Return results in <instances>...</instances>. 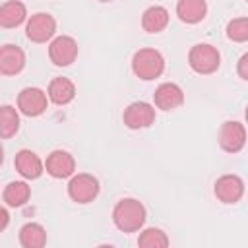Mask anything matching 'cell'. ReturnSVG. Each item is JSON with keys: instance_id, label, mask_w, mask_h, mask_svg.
I'll return each mask as SVG.
<instances>
[{"instance_id": "6da1fadb", "label": "cell", "mask_w": 248, "mask_h": 248, "mask_svg": "<svg viewBox=\"0 0 248 248\" xmlns=\"http://www.w3.org/2000/svg\"><path fill=\"white\" fill-rule=\"evenodd\" d=\"M112 221L122 232H136L145 223V207L140 200L122 198L112 209Z\"/></svg>"}, {"instance_id": "7a4b0ae2", "label": "cell", "mask_w": 248, "mask_h": 248, "mask_svg": "<svg viewBox=\"0 0 248 248\" xmlns=\"http://www.w3.org/2000/svg\"><path fill=\"white\" fill-rule=\"evenodd\" d=\"M132 70L140 79H155L165 70V58L155 48H140L132 58Z\"/></svg>"}, {"instance_id": "3957f363", "label": "cell", "mask_w": 248, "mask_h": 248, "mask_svg": "<svg viewBox=\"0 0 248 248\" xmlns=\"http://www.w3.org/2000/svg\"><path fill=\"white\" fill-rule=\"evenodd\" d=\"M188 64L196 74L207 76V74L217 72V68L221 64V56H219V50L215 46H211L207 43H200V45H194L190 48Z\"/></svg>"}, {"instance_id": "277c9868", "label": "cell", "mask_w": 248, "mask_h": 248, "mask_svg": "<svg viewBox=\"0 0 248 248\" xmlns=\"http://www.w3.org/2000/svg\"><path fill=\"white\" fill-rule=\"evenodd\" d=\"M99 194V180L93 174L79 172L68 182V196L76 203H89Z\"/></svg>"}, {"instance_id": "5b68a950", "label": "cell", "mask_w": 248, "mask_h": 248, "mask_svg": "<svg viewBox=\"0 0 248 248\" xmlns=\"http://www.w3.org/2000/svg\"><path fill=\"white\" fill-rule=\"evenodd\" d=\"M54 33H56V21L50 14L45 12L33 14L25 25V35L33 43H46L48 39H52Z\"/></svg>"}, {"instance_id": "8992f818", "label": "cell", "mask_w": 248, "mask_h": 248, "mask_svg": "<svg viewBox=\"0 0 248 248\" xmlns=\"http://www.w3.org/2000/svg\"><path fill=\"white\" fill-rule=\"evenodd\" d=\"M48 56L54 66H70L78 58V43L74 37L60 35L48 46Z\"/></svg>"}, {"instance_id": "52a82bcc", "label": "cell", "mask_w": 248, "mask_h": 248, "mask_svg": "<svg viewBox=\"0 0 248 248\" xmlns=\"http://www.w3.org/2000/svg\"><path fill=\"white\" fill-rule=\"evenodd\" d=\"M122 118H124V124L130 130L147 128V126H151L155 122V108L145 101H136V103L126 107Z\"/></svg>"}, {"instance_id": "ba28073f", "label": "cell", "mask_w": 248, "mask_h": 248, "mask_svg": "<svg viewBox=\"0 0 248 248\" xmlns=\"http://www.w3.org/2000/svg\"><path fill=\"white\" fill-rule=\"evenodd\" d=\"M246 143L244 124L236 120H227L219 130V145L227 153H238Z\"/></svg>"}, {"instance_id": "9c48e42d", "label": "cell", "mask_w": 248, "mask_h": 248, "mask_svg": "<svg viewBox=\"0 0 248 248\" xmlns=\"http://www.w3.org/2000/svg\"><path fill=\"white\" fill-rule=\"evenodd\" d=\"M213 192L223 203H236L244 196V182L236 174H223L215 180Z\"/></svg>"}, {"instance_id": "30bf717a", "label": "cell", "mask_w": 248, "mask_h": 248, "mask_svg": "<svg viewBox=\"0 0 248 248\" xmlns=\"http://www.w3.org/2000/svg\"><path fill=\"white\" fill-rule=\"evenodd\" d=\"M17 108L25 116H39L46 110V93L39 87H25L17 95Z\"/></svg>"}, {"instance_id": "8fae6325", "label": "cell", "mask_w": 248, "mask_h": 248, "mask_svg": "<svg viewBox=\"0 0 248 248\" xmlns=\"http://www.w3.org/2000/svg\"><path fill=\"white\" fill-rule=\"evenodd\" d=\"M45 169L52 178H68L74 174L76 170V161L68 151L62 149H54L46 161H45Z\"/></svg>"}, {"instance_id": "7c38bea8", "label": "cell", "mask_w": 248, "mask_h": 248, "mask_svg": "<svg viewBox=\"0 0 248 248\" xmlns=\"http://www.w3.org/2000/svg\"><path fill=\"white\" fill-rule=\"evenodd\" d=\"M155 107L161 110H174L184 103V91L176 83H161L153 93Z\"/></svg>"}, {"instance_id": "4fadbf2b", "label": "cell", "mask_w": 248, "mask_h": 248, "mask_svg": "<svg viewBox=\"0 0 248 248\" xmlns=\"http://www.w3.org/2000/svg\"><path fill=\"white\" fill-rule=\"evenodd\" d=\"M14 165H16V170L23 176V178H29V180H35L43 174V161L39 159V155L31 149H21L16 153V159H14Z\"/></svg>"}, {"instance_id": "5bb4252c", "label": "cell", "mask_w": 248, "mask_h": 248, "mask_svg": "<svg viewBox=\"0 0 248 248\" xmlns=\"http://www.w3.org/2000/svg\"><path fill=\"white\" fill-rule=\"evenodd\" d=\"M25 66V52L16 45H4L0 48V72L4 76L19 74Z\"/></svg>"}, {"instance_id": "9a60e30c", "label": "cell", "mask_w": 248, "mask_h": 248, "mask_svg": "<svg viewBox=\"0 0 248 248\" xmlns=\"http://www.w3.org/2000/svg\"><path fill=\"white\" fill-rule=\"evenodd\" d=\"M76 97V85L68 78H54L48 83V99L54 105H68Z\"/></svg>"}, {"instance_id": "2e32d148", "label": "cell", "mask_w": 248, "mask_h": 248, "mask_svg": "<svg viewBox=\"0 0 248 248\" xmlns=\"http://www.w3.org/2000/svg\"><path fill=\"white\" fill-rule=\"evenodd\" d=\"M207 14L205 0H178L176 2V16L184 23H200Z\"/></svg>"}, {"instance_id": "e0dca14e", "label": "cell", "mask_w": 248, "mask_h": 248, "mask_svg": "<svg viewBox=\"0 0 248 248\" xmlns=\"http://www.w3.org/2000/svg\"><path fill=\"white\" fill-rule=\"evenodd\" d=\"M25 17H27V10H25L23 2H19V0H8L0 8V25L6 29L21 25L25 21Z\"/></svg>"}, {"instance_id": "ac0fdd59", "label": "cell", "mask_w": 248, "mask_h": 248, "mask_svg": "<svg viewBox=\"0 0 248 248\" xmlns=\"http://www.w3.org/2000/svg\"><path fill=\"white\" fill-rule=\"evenodd\" d=\"M169 25V12L163 6H149L141 16V27L147 33H159Z\"/></svg>"}, {"instance_id": "d6986e66", "label": "cell", "mask_w": 248, "mask_h": 248, "mask_svg": "<svg viewBox=\"0 0 248 248\" xmlns=\"http://www.w3.org/2000/svg\"><path fill=\"white\" fill-rule=\"evenodd\" d=\"M19 244L23 248H43L46 244V231L39 223H25L19 229Z\"/></svg>"}, {"instance_id": "ffe728a7", "label": "cell", "mask_w": 248, "mask_h": 248, "mask_svg": "<svg viewBox=\"0 0 248 248\" xmlns=\"http://www.w3.org/2000/svg\"><path fill=\"white\" fill-rule=\"evenodd\" d=\"M29 196H31V188L27 186V182H21V180L10 182L2 192V200L10 207H19V205L27 203Z\"/></svg>"}, {"instance_id": "44dd1931", "label": "cell", "mask_w": 248, "mask_h": 248, "mask_svg": "<svg viewBox=\"0 0 248 248\" xmlns=\"http://www.w3.org/2000/svg\"><path fill=\"white\" fill-rule=\"evenodd\" d=\"M19 128V116L16 112L14 107L10 105H4L2 110H0V134L2 138H12Z\"/></svg>"}, {"instance_id": "7402d4cb", "label": "cell", "mask_w": 248, "mask_h": 248, "mask_svg": "<svg viewBox=\"0 0 248 248\" xmlns=\"http://www.w3.org/2000/svg\"><path fill=\"white\" fill-rule=\"evenodd\" d=\"M138 246H141V248H167L169 238L161 229L149 227V229L141 231V234L138 238Z\"/></svg>"}, {"instance_id": "603a6c76", "label": "cell", "mask_w": 248, "mask_h": 248, "mask_svg": "<svg viewBox=\"0 0 248 248\" xmlns=\"http://www.w3.org/2000/svg\"><path fill=\"white\" fill-rule=\"evenodd\" d=\"M227 37L234 43L248 41V17H234L227 23Z\"/></svg>"}, {"instance_id": "cb8c5ba5", "label": "cell", "mask_w": 248, "mask_h": 248, "mask_svg": "<svg viewBox=\"0 0 248 248\" xmlns=\"http://www.w3.org/2000/svg\"><path fill=\"white\" fill-rule=\"evenodd\" d=\"M236 72H238V76H240L242 79L248 81V52L240 56V60H238V64H236Z\"/></svg>"}, {"instance_id": "d4e9b609", "label": "cell", "mask_w": 248, "mask_h": 248, "mask_svg": "<svg viewBox=\"0 0 248 248\" xmlns=\"http://www.w3.org/2000/svg\"><path fill=\"white\" fill-rule=\"evenodd\" d=\"M0 217H2L0 231H4V229H6V223H8V211H6V207H2V209H0Z\"/></svg>"}, {"instance_id": "484cf974", "label": "cell", "mask_w": 248, "mask_h": 248, "mask_svg": "<svg viewBox=\"0 0 248 248\" xmlns=\"http://www.w3.org/2000/svg\"><path fill=\"white\" fill-rule=\"evenodd\" d=\"M244 116H246V122H248V107H246V112H244Z\"/></svg>"}, {"instance_id": "4316f807", "label": "cell", "mask_w": 248, "mask_h": 248, "mask_svg": "<svg viewBox=\"0 0 248 248\" xmlns=\"http://www.w3.org/2000/svg\"><path fill=\"white\" fill-rule=\"evenodd\" d=\"M99 2H110V0H99Z\"/></svg>"}, {"instance_id": "83f0119b", "label": "cell", "mask_w": 248, "mask_h": 248, "mask_svg": "<svg viewBox=\"0 0 248 248\" xmlns=\"http://www.w3.org/2000/svg\"><path fill=\"white\" fill-rule=\"evenodd\" d=\"M246 2H248V0H246Z\"/></svg>"}]
</instances>
